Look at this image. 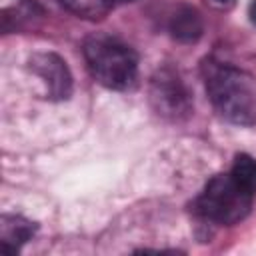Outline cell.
<instances>
[{"label": "cell", "instance_id": "1", "mask_svg": "<svg viewBox=\"0 0 256 256\" xmlns=\"http://www.w3.org/2000/svg\"><path fill=\"white\" fill-rule=\"evenodd\" d=\"M202 76L214 110L228 122L252 126L256 122V86L252 78L214 58L202 62Z\"/></svg>", "mask_w": 256, "mask_h": 256}, {"label": "cell", "instance_id": "2", "mask_svg": "<svg viewBox=\"0 0 256 256\" xmlns=\"http://www.w3.org/2000/svg\"><path fill=\"white\" fill-rule=\"evenodd\" d=\"M84 58L90 74L110 90H130L138 78L136 52L110 36H90L84 42Z\"/></svg>", "mask_w": 256, "mask_h": 256}, {"label": "cell", "instance_id": "3", "mask_svg": "<svg viewBox=\"0 0 256 256\" xmlns=\"http://www.w3.org/2000/svg\"><path fill=\"white\" fill-rule=\"evenodd\" d=\"M254 196L256 192L238 182L230 172L216 174L206 182L204 190L194 200V212L208 222L230 226L246 218Z\"/></svg>", "mask_w": 256, "mask_h": 256}, {"label": "cell", "instance_id": "4", "mask_svg": "<svg viewBox=\"0 0 256 256\" xmlns=\"http://www.w3.org/2000/svg\"><path fill=\"white\" fill-rule=\"evenodd\" d=\"M150 104L154 112L166 120L180 122L192 112V96L180 74L170 68H158L150 78Z\"/></svg>", "mask_w": 256, "mask_h": 256}, {"label": "cell", "instance_id": "5", "mask_svg": "<svg viewBox=\"0 0 256 256\" xmlns=\"http://www.w3.org/2000/svg\"><path fill=\"white\" fill-rule=\"evenodd\" d=\"M30 70L42 80L50 100H66L72 94V74L54 52H38L30 58Z\"/></svg>", "mask_w": 256, "mask_h": 256}, {"label": "cell", "instance_id": "6", "mask_svg": "<svg viewBox=\"0 0 256 256\" xmlns=\"http://www.w3.org/2000/svg\"><path fill=\"white\" fill-rule=\"evenodd\" d=\"M36 232V224L14 214H2L0 218V250L6 254H16L24 242H28Z\"/></svg>", "mask_w": 256, "mask_h": 256}, {"label": "cell", "instance_id": "7", "mask_svg": "<svg viewBox=\"0 0 256 256\" xmlns=\"http://www.w3.org/2000/svg\"><path fill=\"white\" fill-rule=\"evenodd\" d=\"M168 30L174 40L178 42H196L202 36L204 22L196 8L192 6H178L170 16Z\"/></svg>", "mask_w": 256, "mask_h": 256}, {"label": "cell", "instance_id": "8", "mask_svg": "<svg viewBox=\"0 0 256 256\" xmlns=\"http://www.w3.org/2000/svg\"><path fill=\"white\" fill-rule=\"evenodd\" d=\"M68 12L86 18V20H100L110 10L114 0H58Z\"/></svg>", "mask_w": 256, "mask_h": 256}, {"label": "cell", "instance_id": "9", "mask_svg": "<svg viewBox=\"0 0 256 256\" xmlns=\"http://www.w3.org/2000/svg\"><path fill=\"white\" fill-rule=\"evenodd\" d=\"M230 174L246 188L256 192V160L250 154H238L230 168Z\"/></svg>", "mask_w": 256, "mask_h": 256}, {"label": "cell", "instance_id": "10", "mask_svg": "<svg viewBox=\"0 0 256 256\" xmlns=\"http://www.w3.org/2000/svg\"><path fill=\"white\" fill-rule=\"evenodd\" d=\"M212 8H218V10H228L236 4V0H206Z\"/></svg>", "mask_w": 256, "mask_h": 256}, {"label": "cell", "instance_id": "11", "mask_svg": "<svg viewBox=\"0 0 256 256\" xmlns=\"http://www.w3.org/2000/svg\"><path fill=\"white\" fill-rule=\"evenodd\" d=\"M248 16L252 20V24H256V0L250 2V8H248Z\"/></svg>", "mask_w": 256, "mask_h": 256}]
</instances>
